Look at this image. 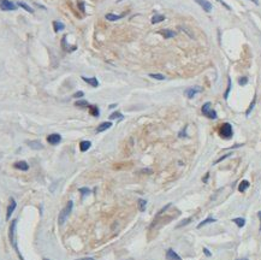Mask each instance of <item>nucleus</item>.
I'll list each match as a JSON object with an SVG mask.
<instances>
[{
    "instance_id": "obj_1",
    "label": "nucleus",
    "mask_w": 261,
    "mask_h": 260,
    "mask_svg": "<svg viewBox=\"0 0 261 260\" xmlns=\"http://www.w3.org/2000/svg\"><path fill=\"white\" fill-rule=\"evenodd\" d=\"M72 207H74V202H72V201H69L67 205L60 211L59 217H58V223H59L60 225H63V224L65 223V220H66V218L69 217V214H70L71 211H72Z\"/></svg>"
},
{
    "instance_id": "obj_2",
    "label": "nucleus",
    "mask_w": 261,
    "mask_h": 260,
    "mask_svg": "<svg viewBox=\"0 0 261 260\" xmlns=\"http://www.w3.org/2000/svg\"><path fill=\"white\" fill-rule=\"evenodd\" d=\"M219 135H220L223 138H231L232 135H234V130H232V127L230 123H223L219 128Z\"/></svg>"
},
{
    "instance_id": "obj_3",
    "label": "nucleus",
    "mask_w": 261,
    "mask_h": 260,
    "mask_svg": "<svg viewBox=\"0 0 261 260\" xmlns=\"http://www.w3.org/2000/svg\"><path fill=\"white\" fill-rule=\"evenodd\" d=\"M212 104L209 103H206L203 104V106H202V109H201V111H202V113H203V116H206L207 118H209V119H217V112H215L214 110H212Z\"/></svg>"
},
{
    "instance_id": "obj_4",
    "label": "nucleus",
    "mask_w": 261,
    "mask_h": 260,
    "mask_svg": "<svg viewBox=\"0 0 261 260\" xmlns=\"http://www.w3.org/2000/svg\"><path fill=\"white\" fill-rule=\"evenodd\" d=\"M16 225H17V220L14 219V220L11 222V226H10V241H11V243L14 246V251L18 253V255H20V254L18 252V248H17V242H16Z\"/></svg>"
},
{
    "instance_id": "obj_5",
    "label": "nucleus",
    "mask_w": 261,
    "mask_h": 260,
    "mask_svg": "<svg viewBox=\"0 0 261 260\" xmlns=\"http://www.w3.org/2000/svg\"><path fill=\"white\" fill-rule=\"evenodd\" d=\"M0 10L3 11H14L17 10V5L11 0H0Z\"/></svg>"
},
{
    "instance_id": "obj_6",
    "label": "nucleus",
    "mask_w": 261,
    "mask_h": 260,
    "mask_svg": "<svg viewBox=\"0 0 261 260\" xmlns=\"http://www.w3.org/2000/svg\"><path fill=\"white\" fill-rule=\"evenodd\" d=\"M16 206H17V204H16V200H14V198H11V199H10V205H9V207H7V211H6V219H7V220L10 219L11 214L14 213V208H16Z\"/></svg>"
},
{
    "instance_id": "obj_7",
    "label": "nucleus",
    "mask_w": 261,
    "mask_h": 260,
    "mask_svg": "<svg viewBox=\"0 0 261 260\" xmlns=\"http://www.w3.org/2000/svg\"><path fill=\"white\" fill-rule=\"evenodd\" d=\"M47 141L51 144H58L61 141V136L59 134H51L47 137Z\"/></svg>"
},
{
    "instance_id": "obj_8",
    "label": "nucleus",
    "mask_w": 261,
    "mask_h": 260,
    "mask_svg": "<svg viewBox=\"0 0 261 260\" xmlns=\"http://www.w3.org/2000/svg\"><path fill=\"white\" fill-rule=\"evenodd\" d=\"M196 3H197L205 11H207V12H211V11H212V4H211L208 0H196Z\"/></svg>"
},
{
    "instance_id": "obj_9",
    "label": "nucleus",
    "mask_w": 261,
    "mask_h": 260,
    "mask_svg": "<svg viewBox=\"0 0 261 260\" xmlns=\"http://www.w3.org/2000/svg\"><path fill=\"white\" fill-rule=\"evenodd\" d=\"M202 89L200 88V87H195V88H188L187 90H185V95L189 98V99H191V98H194L195 94H197V93H200Z\"/></svg>"
},
{
    "instance_id": "obj_10",
    "label": "nucleus",
    "mask_w": 261,
    "mask_h": 260,
    "mask_svg": "<svg viewBox=\"0 0 261 260\" xmlns=\"http://www.w3.org/2000/svg\"><path fill=\"white\" fill-rule=\"evenodd\" d=\"M166 259L167 260H182L181 257L176 253L173 249H171V248L167 249V252H166Z\"/></svg>"
},
{
    "instance_id": "obj_11",
    "label": "nucleus",
    "mask_w": 261,
    "mask_h": 260,
    "mask_svg": "<svg viewBox=\"0 0 261 260\" xmlns=\"http://www.w3.org/2000/svg\"><path fill=\"white\" fill-rule=\"evenodd\" d=\"M158 34L162 35L164 37H166V39H170V37H173V36H176V31H173V30H170V29H162V30H159L158 31Z\"/></svg>"
},
{
    "instance_id": "obj_12",
    "label": "nucleus",
    "mask_w": 261,
    "mask_h": 260,
    "mask_svg": "<svg viewBox=\"0 0 261 260\" xmlns=\"http://www.w3.org/2000/svg\"><path fill=\"white\" fill-rule=\"evenodd\" d=\"M82 80L84 81V82H87L88 84H90L92 87H98L99 86V81H98V78L96 77H82Z\"/></svg>"
},
{
    "instance_id": "obj_13",
    "label": "nucleus",
    "mask_w": 261,
    "mask_h": 260,
    "mask_svg": "<svg viewBox=\"0 0 261 260\" xmlns=\"http://www.w3.org/2000/svg\"><path fill=\"white\" fill-rule=\"evenodd\" d=\"M16 169H18V170H20V171H27L28 169H29V165L27 164V161H17V163H14V165Z\"/></svg>"
},
{
    "instance_id": "obj_14",
    "label": "nucleus",
    "mask_w": 261,
    "mask_h": 260,
    "mask_svg": "<svg viewBox=\"0 0 261 260\" xmlns=\"http://www.w3.org/2000/svg\"><path fill=\"white\" fill-rule=\"evenodd\" d=\"M112 127V123L111 122H104V123H101L99 127H98V129H96V133H102V131H105V130L110 129Z\"/></svg>"
},
{
    "instance_id": "obj_15",
    "label": "nucleus",
    "mask_w": 261,
    "mask_h": 260,
    "mask_svg": "<svg viewBox=\"0 0 261 260\" xmlns=\"http://www.w3.org/2000/svg\"><path fill=\"white\" fill-rule=\"evenodd\" d=\"M28 144L33 150H42L43 148V146H42L40 141H30V142H28Z\"/></svg>"
},
{
    "instance_id": "obj_16",
    "label": "nucleus",
    "mask_w": 261,
    "mask_h": 260,
    "mask_svg": "<svg viewBox=\"0 0 261 260\" xmlns=\"http://www.w3.org/2000/svg\"><path fill=\"white\" fill-rule=\"evenodd\" d=\"M106 20L107 21H111V22H114V21H118V20H121L122 17H123V14H107L106 16Z\"/></svg>"
},
{
    "instance_id": "obj_17",
    "label": "nucleus",
    "mask_w": 261,
    "mask_h": 260,
    "mask_svg": "<svg viewBox=\"0 0 261 260\" xmlns=\"http://www.w3.org/2000/svg\"><path fill=\"white\" fill-rule=\"evenodd\" d=\"M162 21H165V16L164 14H154L152 17V24H156V23H160Z\"/></svg>"
},
{
    "instance_id": "obj_18",
    "label": "nucleus",
    "mask_w": 261,
    "mask_h": 260,
    "mask_svg": "<svg viewBox=\"0 0 261 260\" xmlns=\"http://www.w3.org/2000/svg\"><path fill=\"white\" fill-rule=\"evenodd\" d=\"M249 182H248L247 179H243L241 183H240V185H238V190L241 193H243V192H246L248 188H249Z\"/></svg>"
},
{
    "instance_id": "obj_19",
    "label": "nucleus",
    "mask_w": 261,
    "mask_h": 260,
    "mask_svg": "<svg viewBox=\"0 0 261 260\" xmlns=\"http://www.w3.org/2000/svg\"><path fill=\"white\" fill-rule=\"evenodd\" d=\"M90 146H92V142L90 141H82L80 144V150L81 152H86L88 151L89 148H90Z\"/></svg>"
},
{
    "instance_id": "obj_20",
    "label": "nucleus",
    "mask_w": 261,
    "mask_h": 260,
    "mask_svg": "<svg viewBox=\"0 0 261 260\" xmlns=\"http://www.w3.org/2000/svg\"><path fill=\"white\" fill-rule=\"evenodd\" d=\"M89 112L94 117H99V115H100V111L98 109V106H95V105H92V106L89 105Z\"/></svg>"
},
{
    "instance_id": "obj_21",
    "label": "nucleus",
    "mask_w": 261,
    "mask_h": 260,
    "mask_svg": "<svg viewBox=\"0 0 261 260\" xmlns=\"http://www.w3.org/2000/svg\"><path fill=\"white\" fill-rule=\"evenodd\" d=\"M214 222H217V219L215 218H212V217H208L207 219H205V220H202L200 224L197 225V228L199 229H201L202 226H205V225H207V224H209V223H214Z\"/></svg>"
},
{
    "instance_id": "obj_22",
    "label": "nucleus",
    "mask_w": 261,
    "mask_h": 260,
    "mask_svg": "<svg viewBox=\"0 0 261 260\" xmlns=\"http://www.w3.org/2000/svg\"><path fill=\"white\" fill-rule=\"evenodd\" d=\"M17 6L23 7V8L26 10V11H28V12H30V14H34V10H33V8L29 6L28 4H26V3H23V1H18V3H17Z\"/></svg>"
},
{
    "instance_id": "obj_23",
    "label": "nucleus",
    "mask_w": 261,
    "mask_h": 260,
    "mask_svg": "<svg viewBox=\"0 0 261 260\" xmlns=\"http://www.w3.org/2000/svg\"><path fill=\"white\" fill-rule=\"evenodd\" d=\"M53 27H54V30H55V31H61V30L65 29V25H64L61 22H58V21L53 22Z\"/></svg>"
},
{
    "instance_id": "obj_24",
    "label": "nucleus",
    "mask_w": 261,
    "mask_h": 260,
    "mask_svg": "<svg viewBox=\"0 0 261 260\" xmlns=\"http://www.w3.org/2000/svg\"><path fill=\"white\" fill-rule=\"evenodd\" d=\"M232 222H234V223H236V225L238 226V228H243V226H244V224H246V219L241 218V217H238V218H234V219H232Z\"/></svg>"
},
{
    "instance_id": "obj_25",
    "label": "nucleus",
    "mask_w": 261,
    "mask_h": 260,
    "mask_svg": "<svg viewBox=\"0 0 261 260\" xmlns=\"http://www.w3.org/2000/svg\"><path fill=\"white\" fill-rule=\"evenodd\" d=\"M137 202H139V204H137V205H139V210H140L141 212H145V211H146V206H147V201L143 200V199H140Z\"/></svg>"
},
{
    "instance_id": "obj_26",
    "label": "nucleus",
    "mask_w": 261,
    "mask_h": 260,
    "mask_svg": "<svg viewBox=\"0 0 261 260\" xmlns=\"http://www.w3.org/2000/svg\"><path fill=\"white\" fill-rule=\"evenodd\" d=\"M75 105H76L77 107H89V104H88V101H86V100H78V101L75 103Z\"/></svg>"
},
{
    "instance_id": "obj_27",
    "label": "nucleus",
    "mask_w": 261,
    "mask_h": 260,
    "mask_svg": "<svg viewBox=\"0 0 261 260\" xmlns=\"http://www.w3.org/2000/svg\"><path fill=\"white\" fill-rule=\"evenodd\" d=\"M149 76H150L152 78L159 80V81H162V80H165V76L161 75V74H149Z\"/></svg>"
},
{
    "instance_id": "obj_28",
    "label": "nucleus",
    "mask_w": 261,
    "mask_h": 260,
    "mask_svg": "<svg viewBox=\"0 0 261 260\" xmlns=\"http://www.w3.org/2000/svg\"><path fill=\"white\" fill-rule=\"evenodd\" d=\"M123 118V115L121 112H113L111 116H110V119H122Z\"/></svg>"
},
{
    "instance_id": "obj_29",
    "label": "nucleus",
    "mask_w": 261,
    "mask_h": 260,
    "mask_svg": "<svg viewBox=\"0 0 261 260\" xmlns=\"http://www.w3.org/2000/svg\"><path fill=\"white\" fill-rule=\"evenodd\" d=\"M230 90H231V80L229 78V80H228V89H226V92H225V94H224V98H225V99H228Z\"/></svg>"
},
{
    "instance_id": "obj_30",
    "label": "nucleus",
    "mask_w": 261,
    "mask_h": 260,
    "mask_svg": "<svg viewBox=\"0 0 261 260\" xmlns=\"http://www.w3.org/2000/svg\"><path fill=\"white\" fill-rule=\"evenodd\" d=\"M255 101H256V98L254 96V99H253V103L250 104V106L248 107V110H247V116H249L250 115V111L254 109V106H255Z\"/></svg>"
},
{
    "instance_id": "obj_31",
    "label": "nucleus",
    "mask_w": 261,
    "mask_h": 260,
    "mask_svg": "<svg viewBox=\"0 0 261 260\" xmlns=\"http://www.w3.org/2000/svg\"><path fill=\"white\" fill-rule=\"evenodd\" d=\"M78 192H80L81 194L83 195V196H86L87 194H89V193H90V190H89L88 188H80V189H78Z\"/></svg>"
},
{
    "instance_id": "obj_32",
    "label": "nucleus",
    "mask_w": 261,
    "mask_h": 260,
    "mask_svg": "<svg viewBox=\"0 0 261 260\" xmlns=\"http://www.w3.org/2000/svg\"><path fill=\"white\" fill-rule=\"evenodd\" d=\"M231 155V153H228V154H225V155H223V157H220L219 159H217L214 161V164H218V163H220V161H223V160H225L228 157H230Z\"/></svg>"
},
{
    "instance_id": "obj_33",
    "label": "nucleus",
    "mask_w": 261,
    "mask_h": 260,
    "mask_svg": "<svg viewBox=\"0 0 261 260\" xmlns=\"http://www.w3.org/2000/svg\"><path fill=\"white\" fill-rule=\"evenodd\" d=\"M190 220H191V218H187V219H184V220H182L181 224H178L177 228H181V226H183V225H187V224H189Z\"/></svg>"
},
{
    "instance_id": "obj_34",
    "label": "nucleus",
    "mask_w": 261,
    "mask_h": 260,
    "mask_svg": "<svg viewBox=\"0 0 261 260\" xmlns=\"http://www.w3.org/2000/svg\"><path fill=\"white\" fill-rule=\"evenodd\" d=\"M238 83H240L241 86H244V84H247L248 83V78L247 77H241V78L238 80Z\"/></svg>"
},
{
    "instance_id": "obj_35",
    "label": "nucleus",
    "mask_w": 261,
    "mask_h": 260,
    "mask_svg": "<svg viewBox=\"0 0 261 260\" xmlns=\"http://www.w3.org/2000/svg\"><path fill=\"white\" fill-rule=\"evenodd\" d=\"M77 6L80 7V10L82 11V12L86 11V10H84V3H83V1H78V3H77Z\"/></svg>"
},
{
    "instance_id": "obj_36",
    "label": "nucleus",
    "mask_w": 261,
    "mask_h": 260,
    "mask_svg": "<svg viewBox=\"0 0 261 260\" xmlns=\"http://www.w3.org/2000/svg\"><path fill=\"white\" fill-rule=\"evenodd\" d=\"M218 1H219V3H220L221 5H223V6L225 7V8H228V10H231V7L229 6L228 4H226V3H225V1H223V0H218Z\"/></svg>"
},
{
    "instance_id": "obj_37",
    "label": "nucleus",
    "mask_w": 261,
    "mask_h": 260,
    "mask_svg": "<svg viewBox=\"0 0 261 260\" xmlns=\"http://www.w3.org/2000/svg\"><path fill=\"white\" fill-rule=\"evenodd\" d=\"M83 96V92H77L74 94V98H82Z\"/></svg>"
},
{
    "instance_id": "obj_38",
    "label": "nucleus",
    "mask_w": 261,
    "mask_h": 260,
    "mask_svg": "<svg viewBox=\"0 0 261 260\" xmlns=\"http://www.w3.org/2000/svg\"><path fill=\"white\" fill-rule=\"evenodd\" d=\"M203 252H205V254H206L207 257H211V255H212V254H211V252L208 251L207 248H203Z\"/></svg>"
},
{
    "instance_id": "obj_39",
    "label": "nucleus",
    "mask_w": 261,
    "mask_h": 260,
    "mask_svg": "<svg viewBox=\"0 0 261 260\" xmlns=\"http://www.w3.org/2000/svg\"><path fill=\"white\" fill-rule=\"evenodd\" d=\"M77 260H94L93 258H81V259H77Z\"/></svg>"
},
{
    "instance_id": "obj_40",
    "label": "nucleus",
    "mask_w": 261,
    "mask_h": 260,
    "mask_svg": "<svg viewBox=\"0 0 261 260\" xmlns=\"http://www.w3.org/2000/svg\"><path fill=\"white\" fill-rule=\"evenodd\" d=\"M258 217L260 218V222H261V211H260L259 213H258ZM260 231H261V225H260Z\"/></svg>"
},
{
    "instance_id": "obj_41",
    "label": "nucleus",
    "mask_w": 261,
    "mask_h": 260,
    "mask_svg": "<svg viewBox=\"0 0 261 260\" xmlns=\"http://www.w3.org/2000/svg\"><path fill=\"white\" fill-rule=\"evenodd\" d=\"M249 1H253L254 4H256V5H259V1H258V0H249Z\"/></svg>"
},
{
    "instance_id": "obj_42",
    "label": "nucleus",
    "mask_w": 261,
    "mask_h": 260,
    "mask_svg": "<svg viewBox=\"0 0 261 260\" xmlns=\"http://www.w3.org/2000/svg\"><path fill=\"white\" fill-rule=\"evenodd\" d=\"M208 176H209V175H206V177H205V179H203V182H207V179H208Z\"/></svg>"
},
{
    "instance_id": "obj_43",
    "label": "nucleus",
    "mask_w": 261,
    "mask_h": 260,
    "mask_svg": "<svg viewBox=\"0 0 261 260\" xmlns=\"http://www.w3.org/2000/svg\"><path fill=\"white\" fill-rule=\"evenodd\" d=\"M237 260H249V259H246V258H244V259H237Z\"/></svg>"
}]
</instances>
